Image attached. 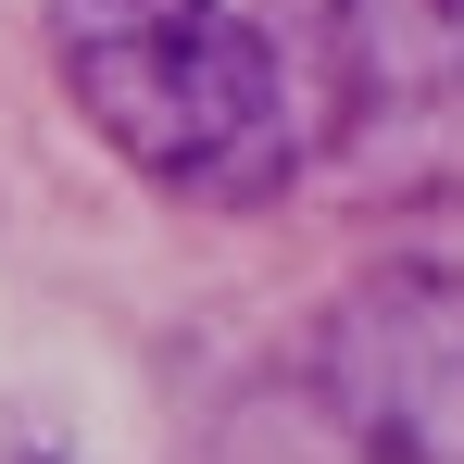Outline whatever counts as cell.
Returning a JSON list of instances; mask_svg holds the SVG:
<instances>
[{
  "label": "cell",
  "mask_w": 464,
  "mask_h": 464,
  "mask_svg": "<svg viewBox=\"0 0 464 464\" xmlns=\"http://www.w3.org/2000/svg\"><path fill=\"white\" fill-rule=\"evenodd\" d=\"M63 76H76L88 126L188 201H264L302 163L289 76L264 51V25H238L227 0H76Z\"/></svg>",
  "instance_id": "cell-1"
},
{
  "label": "cell",
  "mask_w": 464,
  "mask_h": 464,
  "mask_svg": "<svg viewBox=\"0 0 464 464\" xmlns=\"http://www.w3.org/2000/svg\"><path fill=\"white\" fill-rule=\"evenodd\" d=\"M314 401L364 464H464V264H377L314 314Z\"/></svg>",
  "instance_id": "cell-2"
},
{
  "label": "cell",
  "mask_w": 464,
  "mask_h": 464,
  "mask_svg": "<svg viewBox=\"0 0 464 464\" xmlns=\"http://www.w3.org/2000/svg\"><path fill=\"white\" fill-rule=\"evenodd\" d=\"M326 101L352 126H401L464 101V0H302Z\"/></svg>",
  "instance_id": "cell-3"
},
{
  "label": "cell",
  "mask_w": 464,
  "mask_h": 464,
  "mask_svg": "<svg viewBox=\"0 0 464 464\" xmlns=\"http://www.w3.org/2000/svg\"><path fill=\"white\" fill-rule=\"evenodd\" d=\"M13 464H38V452H13Z\"/></svg>",
  "instance_id": "cell-4"
}]
</instances>
